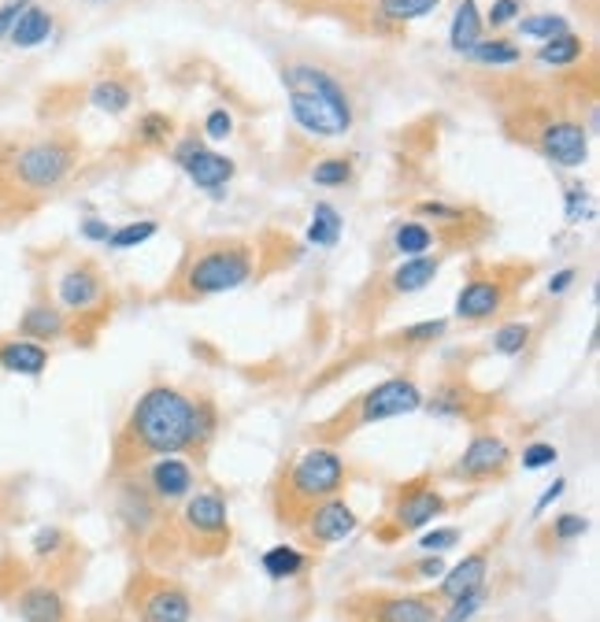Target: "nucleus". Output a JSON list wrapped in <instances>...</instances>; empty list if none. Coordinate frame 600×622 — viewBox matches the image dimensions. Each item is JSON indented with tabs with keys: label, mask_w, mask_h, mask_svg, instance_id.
<instances>
[{
	"label": "nucleus",
	"mask_w": 600,
	"mask_h": 622,
	"mask_svg": "<svg viewBox=\"0 0 600 622\" xmlns=\"http://www.w3.org/2000/svg\"><path fill=\"white\" fill-rule=\"evenodd\" d=\"M219 433L212 397H196L178 385H148L111 441V475L145 467L156 456L204 459Z\"/></svg>",
	"instance_id": "nucleus-1"
},
{
	"label": "nucleus",
	"mask_w": 600,
	"mask_h": 622,
	"mask_svg": "<svg viewBox=\"0 0 600 622\" xmlns=\"http://www.w3.org/2000/svg\"><path fill=\"white\" fill-rule=\"evenodd\" d=\"M230 541L233 530L227 497L219 489H193L182 504L164 512L142 552L153 567H175V563L219 560L230 552Z\"/></svg>",
	"instance_id": "nucleus-2"
},
{
	"label": "nucleus",
	"mask_w": 600,
	"mask_h": 622,
	"mask_svg": "<svg viewBox=\"0 0 600 622\" xmlns=\"http://www.w3.org/2000/svg\"><path fill=\"white\" fill-rule=\"evenodd\" d=\"M79 167V145L71 137H26L0 145V212H26L60 190Z\"/></svg>",
	"instance_id": "nucleus-3"
},
{
	"label": "nucleus",
	"mask_w": 600,
	"mask_h": 622,
	"mask_svg": "<svg viewBox=\"0 0 600 622\" xmlns=\"http://www.w3.org/2000/svg\"><path fill=\"white\" fill-rule=\"evenodd\" d=\"M345 486H349V467L341 452L331 445H312L278 467L271 482V515L283 530H297L312 515V507L341 497Z\"/></svg>",
	"instance_id": "nucleus-4"
},
{
	"label": "nucleus",
	"mask_w": 600,
	"mask_h": 622,
	"mask_svg": "<svg viewBox=\"0 0 600 622\" xmlns=\"http://www.w3.org/2000/svg\"><path fill=\"white\" fill-rule=\"evenodd\" d=\"M256 271V244L241 238H212L185 249L175 278L167 282V300L175 304H196L219 294H233Z\"/></svg>",
	"instance_id": "nucleus-5"
},
{
	"label": "nucleus",
	"mask_w": 600,
	"mask_h": 622,
	"mask_svg": "<svg viewBox=\"0 0 600 622\" xmlns=\"http://www.w3.org/2000/svg\"><path fill=\"white\" fill-rule=\"evenodd\" d=\"M289 116L312 137H345L352 130V100L341 79L312 60H293L283 68Z\"/></svg>",
	"instance_id": "nucleus-6"
},
{
	"label": "nucleus",
	"mask_w": 600,
	"mask_h": 622,
	"mask_svg": "<svg viewBox=\"0 0 600 622\" xmlns=\"http://www.w3.org/2000/svg\"><path fill=\"white\" fill-rule=\"evenodd\" d=\"M419 408H423V390H419V382L408 379V374H393V379L356 393V397L345 400L334 415L319 419L312 427V441L315 445L337 448L341 441H349L352 433H360L363 427H374V422H386V419H400V415H411Z\"/></svg>",
	"instance_id": "nucleus-7"
},
{
	"label": "nucleus",
	"mask_w": 600,
	"mask_h": 622,
	"mask_svg": "<svg viewBox=\"0 0 600 622\" xmlns=\"http://www.w3.org/2000/svg\"><path fill=\"white\" fill-rule=\"evenodd\" d=\"M512 137L527 141L541 156L560 167H583L589 159V130L564 111L538 108L523 116V127H508Z\"/></svg>",
	"instance_id": "nucleus-8"
},
{
	"label": "nucleus",
	"mask_w": 600,
	"mask_h": 622,
	"mask_svg": "<svg viewBox=\"0 0 600 622\" xmlns=\"http://www.w3.org/2000/svg\"><path fill=\"white\" fill-rule=\"evenodd\" d=\"M123 611L130 622H190L193 593L167 571H134L123 589Z\"/></svg>",
	"instance_id": "nucleus-9"
},
{
	"label": "nucleus",
	"mask_w": 600,
	"mask_h": 622,
	"mask_svg": "<svg viewBox=\"0 0 600 622\" xmlns=\"http://www.w3.org/2000/svg\"><path fill=\"white\" fill-rule=\"evenodd\" d=\"M533 267H478L471 278L464 282L456 297V319L459 323H490V319L501 315L504 308L515 300V289H523L530 278Z\"/></svg>",
	"instance_id": "nucleus-10"
},
{
	"label": "nucleus",
	"mask_w": 600,
	"mask_h": 622,
	"mask_svg": "<svg viewBox=\"0 0 600 622\" xmlns=\"http://www.w3.org/2000/svg\"><path fill=\"white\" fill-rule=\"evenodd\" d=\"M437 593L360 589L341 600V622H437Z\"/></svg>",
	"instance_id": "nucleus-11"
},
{
	"label": "nucleus",
	"mask_w": 600,
	"mask_h": 622,
	"mask_svg": "<svg viewBox=\"0 0 600 622\" xmlns=\"http://www.w3.org/2000/svg\"><path fill=\"white\" fill-rule=\"evenodd\" d=\"M448 512V497L437 489V482L430 475H419L411 482H400L393 489L389 507H386V526L379 530L382 541H397L405 534H416L430 526L434 518H442Z\"/></svg>",
	"instance_id": "nucleus-12"
},
{
	"label": "nucleus",
	"mask_w": 600,
	"mask_h": 622,
	"mask_svg": "<svg viewBox=\"0 0 600 622\" xmlns=\"http://www.w3.org/2000/svg\"><path fill=\"white\" fill-rule=\"evenodd\" d=\"M111 482H116V493H111V512H116L119 530H123V537L130 545L145 549V541L153 537L159 518H164V512H171V507L159 504L156 497L145 489L142 478L134 475V470L111 475Z\"/></svg>",
	"instance_id": "nucleus-13"
},
{
	"label": "nucleus",
	"mask_w": 600,
	"mask_h": 622,
	"mask_svg": "<svg viewBox=\"0 0 600 622\" xmlns=\"http://www.w3.org/2000/svg\"><path fill=\"white\" fill-rule=\"evenodd\" d=\"M108 300V282L100 275V267L93 260H74L60 278H56V304L63 308L68 319H89L93 311L108 315L105 311Z\"/></svg>",
	"instance_id": "nucleus-14"
},
{
	"label": "nucleus",
	"mask_w": 600,
	"mask_h": 622,
	"mask_svg": "<svg viewBox=\"0 0 600 622\" xmlns=\"http://www.w3.org/2000/svg\"><path fill=\"white\" fill-rule=\"evenodd\" d=\"M512 448L501 433H475L471 445L464 448V456L448 467V478L467 486H490L501 482L504 475L512 470Z\"/></svg>",
	"instance_id": "nucleus-15"
},
{
	"label": "nucleus",
	"mask_w": 600,
	"mask_h": 622,
	"mask_svg": "<svg viewBox=\"0 0 600 622\" xmlns=\"http://www.w3.org/2000/svg\"><path fill=\"white\" fill-rule=\"evenodd\" d=\"M356 526H360V518H356L352 504L345 501V497H331V501L312 507V515H308L293 534L300 537V545H304L308 552H323L331 549V545L345 541Z\"/></svg>",
	"instance_id": "nucleus-16"
},
{
	"label": "nucleus",
	"mask_w": 600,
	"mask_h": 622,
	"mask_svg": "<svg viewBox=\"0 0 600 622\" xmlns=\"http://www.w3.org/2000/svg\"><path fill=\"white\" fill-rule=\"evenodd\" d=\"M134 475L142 478L145 489L164 507H178L196 489V470L190 459L182 456H156L148 459L145 467H137Z\"/></svg>",
	"instance_id": "nucleus-17"
},
{
	"label": "nucleus",
	"mask_w": 600,
	"mask_h": 622,
	"mask_svg": "<svg viewBox=\"0 0 600 622\" xmlns=\"http://www.w3.org/2000/svg\"><path fill=\"white\" fill-rule=\"evenodd\" d=\"M12 611L23 622H71L63 589L49 578H26L12 593Z\"/></svg>",
	"instance_id": "nucleus-18"
},
{
	"label": "nucleus",
	"mask_w": 600,
	"mask_h": 622,
	"mask_svg": "<svg viewBox=\"0 0 600 622\" xmlns=\"http://www.w3.org/2000/svg\"><path fill=\"white\" fill-rule=\"evenodd\" d=\"M423 408L437 419H467V422H478L485 411L493 408L490 397L475 393V385L467 379H445L437 385L430 397H423Z\"/></svg>",
	"instance_id": "nucleus-19"
},
{
	"label": "nucleus",
	"mask_w": 600,
	"mask_h": 622,
	"mask_svg": "<svg viewBox=\"0 0 600 622\" xmlns=\"http://www.w3.org/2000/svg\"><path fill=\"white\" fill-rule=\"evenodd\" d=\"M175 159L182 164V171L190 175V182L201 186V190H219V186H227L233 178L230 159L212 153V148H204L201 141H185V145H178Z\"/></svg>",
	"instance_id": "nucleus-20"
},
{
	"label": "nucleus",
	"mask_w": 600,
	"mask_h": 622,
	"mask_svg": "<svg viewBox=\"0 0 600 622\" xmlns=\"http://www.w3.org/2000/svg\"><path fill=\"white\" fill-rule=\"evenodd\" d=\"M437 271H442V256H408L382 282H374V289L382 294V300L411 297V294H419V289H427L430 282L437 278Z\"/></svg>",
	"instance_id": "nucleus-21"
},
{
	"label": "nucleus",
	"mask_w": 600,
	"mask_h": 622,
	"mask_svg": "<svg viewBox=\"0 0 600 622\" xmlns=\"http://www.w3.org/2000/svg\"><path fill=\"white\" fill-rule=\"evenodd\" d=\"M52 363L49 345L31 342L23 334L0 337V371L4 374H19V379H41Z\"/></svg>",
	"instance_id": "nucleus-22"
},
{
	"label": "nucleus",
	"mask_w": 600,
	"mask_h": 622,
	"mask_svg": "<svg viewBox=\"0 0 600 622\" xmlns=\"http://www.w3.org/2000/svg\"><path fill=\"white\" fill-rule=\"evenodd\" d=\"M15 334L31 337V342H60V337L71 334V319L63 315V308L49 297H37L31 308L19 315V330Z\"/></svg>",
	"instance_id": "nucleus-23"
},
{
	"label": "nucleus",
	"mask_w": 600,
	"mask_h": 622,
	"mask_svg": "<svg viewBox=\"0 0 600 622\" xmlns=\"http://www.w3.org/2000/svg\"><path fill=\"white\" fill-rule=\"evenodd\" d=\"M485 578H490V549H478L471 555H464V563H456L453 571L442 574V586H437V600H453L459 593H471V589H482Z\"/></svg>",
	"instance_id": "nucleus-24"
},
{
	"label": "nucleus",
	"mask_w": 600,
	"mask_h": 622,
	"mask_svg": "<svg viewBox=\"0 0 600 622\" xmlns=\"http://www.w3.org/2000/svg\"><path fill=\"white\" fill-rule=\"evenodd\" d=\"M52 34V12L49 8H23V15L15 19V26L8 31V37H12L15 49H34V45H45Z\"/></svg>",
	"instance_id": "nucleus-25"
},
{
	"label": "nucleus",
	"mask_w": 600,
	"mask_h": 622,
	"mask_svg": "<svg viewBox=\"0 0 600 622\" xmlns=\"http://www.w3.org/2000/svg\"><path fill=\"white\" fill-rule=\"evenodd\" d=\"M393 252H400V256H430V249L437 244V230H430L427 223H397L393 226Z\"/></svg>",
	"instance_id": "nucleus-26"
},
{
	"label": "nucleus",
	"mask_w": 600,
	"mask_h": 622,
	"mask_svg": "<svg viewBox=\"0 0 600 622\" xmlns=\"http://www.w3.org/2000/svg\"><path fill=\"white\" fill-rule=\"evenodd\" d=\"M475 41H482V15H478L475 0H459L453 26H448V45L453 52H471Z\"/></svg>",
	"instance_id": "nucleus-27"
},
{
	"label": "nucleus",
	"mask_w": 600,
	"mask_h": 622,
	"mask_svg": "<svg viewBox=\"0 0 600 622\" xmlns=\"http://www.w3.org/2000/svg\"><path fill=\"white\" fill-rule=\"evenodd\" d=\"M89 104L108 111V116H119V111H127L130 104H134V89H130L123 79H100L97 86L89 89Z\"/></svg>",
	"instance_id": "nucleus-28"
},
{
	"label": "nucleus",
	"mask_w": 600,
	"mask_h": 622,
	"mask_svg": "<svg viewBox=\"0 0 600 622\" xmlns=\"http://www.w3.org/2000/svg\"><path fill=\"white\" fill-rule=\"evenodd\" d=\"M304 567H308V555L293 549V545H275V549L264 552V571H267V578H275V582L297 578Z\"/></svg>",
	"instance_id": "nucleus-29"
},
{
	"label": "nucleus",
	"mask_w": 600,
	"mask_h": 622,
	"mask_svg": "<svg viewBox=\"0 0 600 622\" xmlns=\"http://www.w3.org/2000/svg\"><path fill=\"white\" fill-rule=\"evenodd\" d=\"M337 238H341V212L334 204L319 201L312 212V226H308V241L323 244V249H334Z\"/></svg>",
	"instance_id": "nucleus-30"
},
{
	"label": "nucleus",
	"mask_w": 600,
	"mask_h": 622,
	"mask_svg": "<svg viewBox=\"0 0 600 622\" xmlns=\"http://www.w3.org/2000/svg\"><path fill=\"white\" fill-rule=\"evenodd\" d=\"M586 52V41L578 34H560V37H549L545 45L538 49V60L541 63H552V68H567V63H575L578 56Z\"/></svg>",
	"instance_id": "nucleus-31"
},
{
	"label": "nucleus",
	"mask_w": 600,
	"mask_h": 622,
	"mask_svg": "<svg viewBox=\"0 0 600 622\" xmlns=\"http://www.w3.org/2000/svg\"><path fill=\"white\" fill-rule=\"evenodd\" d=\"M471 56L475 63H485V68H508V63H519V45L504 41V37H490V41H475L471 45Z\"/></svg>",
	"instance_id": "nucleus-32"
},
{
	"label": "nucleus",
	"mask_w": 600,
	"mask_h": 622,
	"mask_svg": "<svg viewBox=\"0 0 600 622\" xmlns=\"http://www.w3.org/2000/svg\"><path fill=\"white\" fill-rule=\"evenodd\" d=\"M442 0H379L382 23H411V19L430 15Z\"/></svg>",
	"instance_id": "nucleus-33"
},
{
	"label": "nucleus",
	"mask_w": 600,
	"mask_h": 622,
	"mask_svg": "<svg viewBox=\"0 0 600 622\" xmlns=\"http://www.w3.org/2000/svg\"><path fill=\"white\" fill-rule=\"evenodd\" d=\"M485 586L482 589H471V593H459V597L448 600V608H442V615H437V622H467V619H475L478 611H482L485 605Z\"/></svg>",
	"instance_id": "nucleus-34"
},
{
	"label": "nucleus",
	"mask_w": 600,
	"mask_h": 622,
	"mask_svg": "<svg viewBox=\"0 0 600 622\" xmlns=\"http://www.w3.org/2000/svg\"><path fill=\"white\" fill-rule=\"evenodd\" d=\"M153 234H156V219H137V223H127V226H119V230H111L105 244L116 252H127V249H134V244H145Z\"/></svg>",
	"instance_id": "nucleus-35"
},
{
	"label": "nucleus",
	"mask_w": 600,
	"mask_h": 622,
	"mask_svg": "<svg viewBox=\"0 0 600 622\" xmlns=\"http://www.w3.org/2000/svg\"><path fill=\"white\" fill-rule=\"evenodd\" d=\"M530 337H533L530 323H504V326L493 334V352H501V356H519L523 348L530 345Z\"/></svg>",
	"instance_id": "nucleus-36"
},
{
	"label": "nucleus",
	"mask_w": 600,
	"mask_h": 622,
	"mask_svg": "<svg viewBox=\"0 0 600 622\" xmlns=\"http://www.w3.org/2000/svg\"><path fill=\"white\" fill-rule=\"evenodd\" d=\"M312 182L315 186H345V182H352V159H345V156L319 159V164L312 167Z\"/></svg>",
	"instance_id": "nucleus-37"
},
{
	"label": "nucleus",
	"mask_w": 600,
	"mask_h": 622,
	"mask_svg": "<svg viewBox=\"0 0 600 622\" xmlns=\"http://www.w3.org/2000/svg\"><path fill=\"white\" fill-rule=\"evenodd\" d=\"M31 549H34L37 560H56V555H63L71 549V541H68V534H63L60 526H41V530L34 534Z\"/></svg>",
	"instance_id": "nucleus-38"
},
{
	"label": "nucleus",
	"mask_w": 600,
	"mask_h": 622,
	"mask_svg": "<svg viewBox=\"0 0 600 622\" xmlns=\"http://www.w3.org/2000/svg\"><path fill=\"white\" fill-rule=\"evenodd\" d=\"M442 334H445V319H434V323H419V326L400 330V334H393L389 342H397L400 348H423Z\"/></svg>",
	"instance_id": "nucleus-39"
},
{
	"label": "nucleus",
	"mask_w": 600,
	"mask_h": 622,
	"mask_svg": "<svg viewBox=\"0 0 600 622\" xmlns=\"http://www.w3.org/2000/svg\"><path fill=\"white\" fill-rule=\"evenodd\" d=\"M519 34L538 37V41H549V37L567 34V23H564V15H530L519 23Z\"/></svg>",
	"instance_id": "nucleus-40"
},
{
	"label": "nucleus",
	"mask_w": 600,
	"mask_h": 622,
	"mask_svg": "<svg viewBox=\"0 0 600 622\" xmlns=\"http://www.w3.org/2000/svg\"><path fill=\"white\" fill-rule=\"evenodd\" d=\"M175 122L164 116V111H148V116L137 122V137H142V145H164L167 137H171Z\"/></svg>",
	"instance_id": "nucleus-41"
},
{
	"label": "nucleus",
	"mask_w": 600,
	"mask_h": 622,
	"mask_svg": "<svg viewBox=\"0 0 600 622\" xmlns=\"http://www.w3.org/2000/svg\"><path fill=\"white\" fill-rule=\"evenodd\" d=\"M586 530H589V518L567 512V515H560L556 523H552V541H560V545L578 541V537H583Z\"/></svg>",
	"instance_id": "nucleus-42"
},
{
	"label": "nucleus",
	"mask_w": 600,
	"mask_h": 622,
	"mask_svg": "<svg viewBox=\"0 0 600 622\" xmlns=\"http://www.w3.org/2000/svg\"><path fill=\"white\" fill-rule=\"evenodd\" d=\"M453 545H459V530H456V526H445V530H430V534L419 537V549L434 552V555H442L445 549H453Z\"/></svg>",
	"instance_id": "nucleus-43"
},
{
	"label": "nucleus",
	"mask_w": 600,
	"mask_h": 622,
	"mask_svg": "<svg viewBox=\"0 0 600 622\" xmlns=\"http://www.w3.org/2000/svg\"><path fill=\"white\" fill-rule=\"evenodd\" d=\"M549 464H556V448L545 445V441L523 448V467H527V470H541V467H549Z\"/></svg>",
	"instance_id": "nucleus-44"
},
{
	"label": "nucleus",
	"mask_w": 600,
	"mask_h": 622,
	"mask_svg": "<svg viewBox=\"0 0 600 622\" xmlns=\"http://www.w3.org/2000/svg\"><path fill=\"white\" fill-rule=\"evenodd\" d=\"M204 134H208L212 141H227L233 134V119H230V111L227 108H215L208 122H204Z\"/></svg>",
	"instance_id": "nucleus-45"
},
{
	"label": "nucleus",
	"mask_w": 600,
	"mask_h": 622,
	"mask_svg": "<svg viewBox=\"0 0 600 622\" xmlns=\"http://www.w3.org/2000/svg\"><path fill=\"white\" fill-rule=\"evenodd\" d=\"M405 574H411V582H423V578H442V574H445V563H442V555L427 552V560L411 563V567H408Z\"/></svg>",
	"instance_id": "nucleus-46"
},
{
	"label": "nucleus",
	"mask_w": 600,
	"mask_h": 622,
	"mask_svg": "<svg viewBox=\"0 0 600 622\" xmlns=\"http://www.w3.org/2000/svg\"><path fill=\"white\" fill-rule=\"evenodd\" d=\"M519 12H523L519 0H496V4L490 8V15H485V23H490V26H508Z\"/></svg>",
	"instance_id": "nucleus-47"
},
{
	"label": "nucleus",
	"mask_w": 600,
	"mask_h": 622,
	"mask_svg": "<svg viewBox=\"0 0 600 622\" xmlns=\"http://www.w3.org/2000/svg\"><path fill=\"white\" fill-rule=\"evenodd\" d=\"M23 8H31V0H4V4H0V37H8L15 19L23 15Z\"/></svg>",
	"instance_id": "nucleus-48"
},
{
	"label": "nucleus",
	"mask_w": 600,
	"mask_h": 622,
	"mask_svg": "<svg viewBox=\"0 0 600 622\" xmlns=\"http://www.w3.org/2000/svg\"><path fill=\"white\" fill-rule=\"evenodd\" d=\"M108 234H111V226H108L105 219H82V238H86V241L105 244Z\"/></svg>",
	"instance_id": "nucleus-49"
},
{
	"label": "nucleus",
	"mask_w": 600,
	"mask_h": 622,
	"mask_svg": "<svg viewBox=\"0 0 600 622\" xmlns=\"http://www.w3.org/2000/svg\"><path fill=\"white\" fill-rule=\"evenodd\" d=\"M586 212V190L583 186H571L567 190V219L571 223H578V215Z\"/></svg>",
	"instance_id": "nucleus-50"
},
{
	"label": "nucleus",
	"mask_w": 600,
	"mask_h": 622,
	"mask_svg": "<svg viewBox=\"0 0 600 622\" xmlns=\"http://www.w3.org/2000/svg\"><path fill=\"white\" fill-rule=\"evenodd\" d=\"M578 278V271L575 267H567V271H560V275H552L549 278V297H560V294H567V289H571V282H575Z\"/></svg>",
	"instance_id": "nucleus-51"
},
{
	"label": "nucleus",
	"mask_w": 600,
	"mask_h": 622,
	"mask_svg": "<svg viewBox=\"0 0 600 622\" xmlns=\"http://www.w3.org/2000/svg\"><path fill=\"white\" fill-rule=\"evenodd\" d=\"M79 622H130V615L123 608H97V611H89L86 619H79Z\"/></svg>",
	"instance_id": "nucleus-52"
},
{
	"label": "nucleus",
	"mask_w": 600,
	"mask_h": 622,
	"mask_svg": "<svg viewBox=\"0 0 600 622\" xmlns=\"http://www.w3.org/2000/svg\"><path fill=\"white\" fill-rule=\"evenodd\" d=\"M564 489H567V482H564V478H556V482H552V486L545 489V493H541V501L533 504V515H541L552 501H560V497H564Z\"/></svg>",
	"instance_id": "nucleus-53"
},
{
	"label": "nucleus",
	"mask_w": 600,
	"mask_h": 622,
	"mask_svg": "<svg viewBox=\"0 0 600 622\" xmlns=\"http://www.w3.org/2000/svg\"><path fill=\"white\" fill-rule=\"evenodd\" d=\"M93 4H105V0H93Z\"/></svg>",
	"instance_id": "nucleus-54"
}]
</instances>
